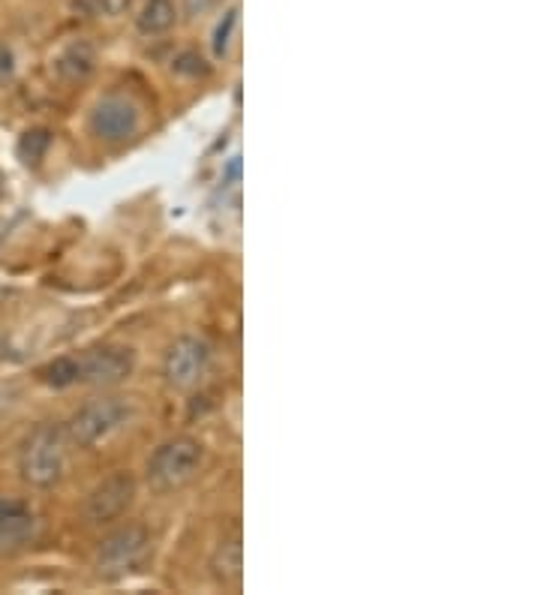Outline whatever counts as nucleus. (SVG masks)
Segmentation results:
<instances>
[{
	"instance_id": "14",
	"label": "nucleus",
	"mask_w": 541,
	"mask_h": 595,
	"mask_svg": "<svg viewBox=\"0 0 541 595\" xmlns=\"http://www.w3.org/2000/svg\"><path fill=\"white\" fill-rule=\"evenodd\" d=\"M235 28H238V7H232V10L223 16V22L217 25V31H214V55H217V58H223V55L229 52Z\"/></svg>"
},
{
	"instance_id": "9",
	"label": "nucleus",
	"mask_w": 541,
	"mask_h": 595,
	"mask_svg": "<svg viewBox=\"0 0 541 595\" xmlns=\"http://www.w3.org/2000/svg\"><path fill=\"white\" fill-rule=\"evenodd\" d=\"M40 532L37 514L19 499H0V556L25 550Z\"/></svg>"
},
{
	"instance_id": "2",
	"label": "nucleus",
	"mask_w": 541,
	"mask_h": 595,
	"mask_svg": "<svg viewBox=\"0 0 541 595\" xmlns=\"http://www.w3.org/2000/svg\"><path fill=\"white\" fill-rule=\"evenodd\" d=\"M67 430L61 424H40L19 451V472L31 487H52L67 469Z\"/></svg>"
},
{
	"instance_id": "5",
	"label": "nucleus",
	"mask_w": 541,
	"mask_h": 595,
	"mask_svg": "<svg viewBox=\"0 0 541 595\" xmlns=\"http://www.w3.org/2000/svg\"><path fill=\"white\" fill-rule=\"evenodd\" d=\"M148 550H151L148 529L142 523H127L100 541L94 568L103 580H121L145 562Z\"/></svg>"
},
{
	"instance_id": "8",
	"label": "nucleus",
	"mask_w": 541,
	"mask_h": 595,
	"mask_svg": "<svg viewBox=\"0 0 541 595\" xmlns=\"http://www.w3.org/2000/svg\"><path fill=\"white\" fill-rule=\"evenodd\" d=\"M133 496H136V481H133L130 472H115V475H109L106 481H100V484L91 490V496H88V502H85V517H88V523H109V520H118V517L130 508Z\"/></svg>"
},
{
	"instance_id": "6",
	"label": "nucleus",
	"mask_w": 541,
	"mask_h": 595,
	"mask_svg": "<svg viewBox=\"0 0 541 595\" xmlns=\"http://www.w3.org/2000/svg\"><path fill=\"white\" fill-rule=\"evenodd\" d=\"M211 364V349L205 340L199 337H178L163 361V373L166 382L178 391H190L202 382V376L208 373Z\"/></svg>"
},
{
	"instance_id": "12",
	"label": "nucleus",
	"mask_w": 541,
	"mask_h": 595,
	"mask_svg": "<svg viewBox=\"0 0 541 595\" xmlns=\"http://www.w3.org/2000/svg\"><path fill=\"white\" fill-rule=\"evenodd\" d=\"M175 25V4L172 0H148L142 16H139V31L148 37L166 34Z\"/></svg>"
},
{
	"instance_id": "13",
	"label": "nucleus",
	"mask_w": 541,
	"mask_h": 595,
	"mask_svg": "<svg viewBox=\"0 0 541 595\" xmlns=\"http://www.w3.org/2000/svg\"><path fill=\"white\" fill-rule=\"evenodd\" d=\"M46 148H49V133H46V130H31V133H25L22 142H19V157L31 166V163L43 160Z\"/></svg>"
},
{
	"instance_id": "15",
	"label": "nucleus",
	"mask_w": 541,
	"mask_h": 595,
	"mask_svg": "<svg viewBox=\"0 0 541 595\" xmlns=\"http://www.w3.org/2000/svg\"><path fill=\"white\" fill-rule=\"evenodd\" d=\"M88 7L103 16H121L130 7V0H88Z\"/></svg>"
},
{
	"instance_id": "3",
	"label": "nucleus",
	"mask_w": 541,
	"mask_h": 595,
	"mask_svg": "<svg viewBox=\"0 0 541 595\" xmlns=\"http://www.w3.org/2000/svg\"><path fill=\"white\" fill-rule=\"evenodd\" d=\"M136 409L130 400L124 397H97V400H88L73 418L70 424L64 427L70 442L82 445V448H91L109 436H115L118 430H124L130 421H133Z\"/></svg>"
},
{
	"instance_id": "10",
	"label": "nucleus",
	"mask_w": 541,
	"mask_h": 595,
	"mask_svg": "<svg viewBox=\"0 0 541 595\" xmlns=\"http://www.w3.org/2000/svg\"><path fill=\"white\" fill-rule=\"evenodd\" d=\"M241 568H244V544H241V526L235 523L217 544L214 556H211V574L220 583H238L241 580Z\"/></svg>"
},
{
	"instance_id": "4",
	"label": "nucleus",
	"mask_w": 541,
	"mask_h": 595,
	"mask_svg": "<svg viewBox=\"0 0 541 595\" xmlns=\"http://www.w3.org/2000/svg\"><path fill=\"white\" fill-rule=\"evenodd\" d=\"M202 460H205V451L196 439H190V436L169 439L148 460V484L157 493L178 490L196 478V472L202 469Z\"/></svg>"
},
{
	"instance_id": "16",
	"label": "nucleus",
	"mask_w": 541,
	"mask_h": 595,
	"mask_svg": "<svg viewBox=\"0 0 541 595\" xmlns=\"http://www.w3.org/2000/svg\"><path fill=\"white\" fill-rule=\"evenodd\" d=\"M0 196H4V178H0Z\"/></svg>"
},
{
	"instance_id": "7",
	"label": "nucleus",
	"mask_w": 541,
	"mask_h": 595,
	"mask_svg": "<svg viewBox=\"0 0 541 595\" xmlns=\"http://www.w3.org/2000/svg\"><path fill=\"white\" fill-rule=\"evenodd\" d=\"M142 115L139 106L127 97H106L91 112V130L103 142H127L139 133Z\"/></svg>"
},
{
	"instance_id": "11",
	"label": "nucleus",
	"mask_w": 541,
	"mask_h": 595,
	"mask_svg": "<svg viewBox=\"0 0 541 595\" xmlns=\"http://www.w3.org/2000/svg\"><path fill=\"white\" fill-rule=\"evenodd\" d=\"M94 70V49L88 43H73L55 61V73L67 82H79Z\"/></svg>"
},
{
	"instance_id": "1",
	"label": "nucleus",
	"mask_w": 541,
	"mask_h": 595,
	"mask_svg": "<svg viewBox=\"0 0 541 595\" xmlns=\"http://www.w3.org/2000/svg\"><path fill=\"white\" fill-rule=\"evenodd\" d=\"M136 367V352L130 346H94L82 355H64L40 370V379L52 388L70 385H118Z\"/></svg>"
}]
</instances>
